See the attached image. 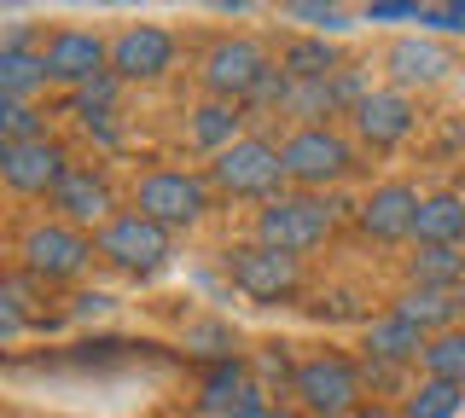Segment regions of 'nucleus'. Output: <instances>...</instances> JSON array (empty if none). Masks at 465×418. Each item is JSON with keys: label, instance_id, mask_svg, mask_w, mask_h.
Masks as SVG:
<instances>
[{"label": "nucleus", "instance_id": "f8f14e48", "mask_svg": "<svg viewBox=\"0 0 465 418\" xmlns=\"http://www.w3.org/2000/svg\"><path fill=\"white\" fill-rule=\"evenodd\" d=\"M53 215L70 221V227H82V233H99L111 215H123V198H116V186H111L105 169L76 163L64 180H58V192H53Z\"/></svg>", "mask_w": 465, "mask_h": 418}, {"label": "nucleus", "instance_id": "79ce46f5", "mask_svg": "<svg viewBox=\"0 0 465 418\" xmlns=\"http://www.w3.org/2000/svg\"><path fill=\"white\" fill-rule=\"evenodd\" d=\"M193 418H203V413H193Z\"/></svg>", "mask_w": 465, "mask_h": 418}, {"label": "nucleus", "instance_id": "c85d7f7f", "mask_svg": "<svg viewBox=\"0 0 465 418\" xmlns=\"http://www.w3.org/2000/svg\"><path fill=\"white\" fill-rule=\"evenodd\" d=\"M181 343L198 360H210V366H215V360H232V349H239V337H232L227 320H193V326L181 331Z\"/></svg>", "mask_w": 465, "mask_h": 418}, {"label": "nucleus", "instance_id": "ea45409f", "mask_svg": "<svg viewBox=\"0 0 465 418\" xmlns=\"http://www.w3.org/2000/svg\"><path fill=\"white\" fill-rule=\"evenodd\" d=\"M460 308H465V291H460Z\"/></svg>", "mask_w": 465, "mask_h": 418}, {"label": "nucleus", "instance_id": "e433bc0d", "mask_svg": "<svg viewBox=\"0 0 465 418\" xmlns=\"http://www.w3.org/2000/svg\"><path fill=\"white\" fill-rule=\"evenodd\" d=\"M448 12H454V18L465 24V0H448Z\"/></svg>", "mask_w": 465, "mask_h": 418}, {"label": "nucleus", "instance_id": "7c9ffc66", "mask_svg": "<svg viewBox=\"0 0 465 418\" xmlns=\"http://www.w3.org/2000/svg\"><path fill=\"white\" fill-rule=\"evenodd\" d=\"M123 88H128V82L123 76H116V70H105V76H94V82H87V88H76V93H70V117H99V111H116V99H123Z\"/></svg>", "mask_w": 465, "mask_h": 418}, {"label": "nucleus", "instance_id": "7ed1b4c3", "mask_svg": "<svg viewBox=\"0 0 465 418\" xmlns=\"http://www.w3.org/2000/svg\"><path fill=\"white\" fill-rule=\"evenodd\" d=\"M291 395H297V407L309 418H355L361 407H367V372H361V360L326 349V355L297 360Z\"/></svg>", "mask_w": 465, "mask_h": 418}, {"label": "nucleus", "instance_id": "39448f33", "mask_svg": "<svg viewBox=\"0 0 465 418\" xmlns=\"http://www.w3.org/2000/svg\"><path fill=\"white\" fill-rule=\"evenodd\" d=\"M94 256H99L94 233L58 221V215H53V221H29L24 233H18V273H29V279H41V285L82 279Z\"/></svg>", "mask_w": 465, "mask_h": 418}, {"label": "nucleus", "instance_id": "c9c22d12", "mask_svg": "<svg viewBox=\"0 0 465 418\" xmlns=\"http://www.w3.org/2000/svg\"><path fill=\"white\" fill-rule=\"evenodd\" d=\"M215 12H227V18H239V12H256V0H210Z\"/></svg>", "mask_w": 465, "mask_h": 418}, {"label": "nucleus", "instance_id": "f704fd0d", "mask_svg": "<svg viewBox=\"0 0 465 418\" xmlns=\"http://www.w3.org/2000/svg\"><path fill=\"white\" fill-rule=\"evenodd\" d=\"M355 418H401V407H390V401H367Z\"/></svg>", "mask_w": 465, "mask_h": 418}, {"label": "nucleus", "instance_id": "5701e85b", "mask_svg": "<svg viewBox=\"0 0 465 418\" xmlns=\"http://www.w3.org/2000/svg\"><path fill=\"white\" fill-rule=\"evenodd\" d=\"M251 389H256V384H251V366H244L239 355H232V360H215V366L203 372L198 413H203V418H222V413H232V407H239V401L251 395Z\"/></svg>", "mask_w": 465, "mask_h": 418}, {"label": "nucleus", "instance_id": "a878e982", "mask_svg": "<svg viewBox=\"0 0 465 418\" xmlns=\"http://www.w3.org/2000/svg\"><path fill=\"white\" fill-rule=\"evenodd\" d=\"M460 407H465V384L448 378H419L401 395V418H460Z\"/></svg>", "mask_w": 465, "mask_h": 418}, {"label": "nucleus", "instance_id": "423d86ee", "mask_svg": "<svg viewBox=\"0 0 465 418\" xmlns=\"http://www.w3.org/2000/svg\"><path fill=\"white\" fill-rule=\"evenodd\" d=\"M268 76H273V59H268V47L251 41V35H222V41H210L203 59H198L203 99H227V105H251Z\"/></svg>", "mask_w": 465, "mask_h": 418}, {"label": "nucleus", "instance_id": "f257e3e1", "mask_svg": "<svg viewBox=\"0 0 465 418\" xmlns=\"http://www.w3.org/2000/svg\"><path fill=\"white\" fill-rule=\"evenodd\" d=\"M343 209L349 204H338V198H326V192H297V186H291V192H280V198L262 204L256 238L280 244V250H291V256H309V250H320V244L338 233Z\"/></svg>", "mask_w": 465, "mask_h": 418}, {"label": "nucleus", "instance_id": "a19ab883", "mask_svg": "<svg viewBox=\"0 0 465 418\" xmlns=\"http://www.w3.org/2000/svg\"><path fill=\"white\" fill-rule=\"evenodd\" d=\"M6 6H18V0H6Z\"/></svg>", "mask_w": 465, "mask_h": 418}, {"label": "nucleus", "instance_id": "2eb2a0df", "mask_svg": "<svg viewBox=\"0 0 465 418\" xmlns=\"http://www.w3.org/2000/svg\"><path fill=\"white\" fill-rule=\"evenodd\" d=\"M41 53H47V70L58 88H87L94 76H105L111 70V41L99 30H76V24H64V30H53L41 41Z\"/></svg>", "mask_w": 465, "mask_h": 418}, {"label": "nucleus", "instance_id": "4be33fe9", "mask_svg": "<svg viewBox=\"0 0 465 418\" xmlns=\"http://www.w3.org/2000/svg\"><path fill=\"white\" fill-rule=\"evenodd\" d=\"M407 285L465 291V244H413V256H407Z\"/></svg>", "mask_w": 465, "mask_h": 418}, {"label": "nucleus", "instance_id": "6ab92c4d", "mask_svg": "<svg viewBox=\"0 0 465 418\" xmlns=\"http://www.w3.org/2000/svg\"><path fill=\"white\" fill-rule=\"evenodd\" d=\"M232 140H244V111L227 105V99H203V105L186 111V146L222 157Z\"/></svg>", "mask_w": 465, "mask_h": 418}, {"label": "nucleus", "instance_id": "4c0bfd02", "mask_svg": "<svg viewBox=\"0 0 465 418\" xmlns=\"http://www.w3.org/2000/svg\"><path fill=\"white\" fill-rule=\"evenodd\" d=\"M273 418H309V413H291V407H273Z\"/></svg>", "mask_w": 465, "mask_h": 418}, {"label": "nucleus", "instance_id": "9d476101", "mask_svg": "<svg viewBox=\"0 0 465 418\" xmlns=\"http://www.w3.org/2000/svg\"><path fill=\"white\" fill-rule=\"evenodd\" d=\"M70 146L64 140H12V146H0V180H6V192L18 198H53L58 180L70 175Z\"/></svg>", "mask_w": 465, "mask_h": 418}, {"label": "nucleus", "instance_id": "37998d69", "mask_svg": "<svg viewBox=\"0 0 465 418\" xmlns=\"http://www.w3.org/2000/svg\"><path fill=\"white\" fill-rule=\"evenodd\" d=\"M367 6H372V0H367Z\"/></svg>", "mask_w": 465, "mask_h": 418}, {"label": "nucleus", "instance_id": "393cba45", "mask_svg": "<svg viewBox=\"0 0 465 418\" xmlns=\"http://www.w3.org/2000/svg\"><path fill=\"white\" fill-rule=\"evenodd\" d=\"M280 70L291 82H320V76H331V70H343V53L331 47L326 35H291L280 47Z\"/></svg>", "mask_w": 465, "mask_h": 418}, {"label": "nucleus", "instance_id": "ddd939ff", "mask_svg": "<svg viewBox=\"0 0 465 418\" xmlns=\"http://www.w3.org/2000/svg\"><path fill=\"white\" fill-rule=\"evenodd\" d=\"M174 59H181V41L163 24H128L111 35V70L123 82H163Z\"/></svg>", "mask_w": 465, "mask_h": 418}, {"label": "nucleus", "instance_id": "a211bd4d", "mask_svg": "<svg viewBox=\"0 0 465 418\" xmlns=\"http://www.w3.org/2000/svg\"><path fill=\"white\" fill-rule=\"evenodd\" d=\"M430 331L413 326L407 314H378V320H367V360H390V366H419V355H425Z\"/></svg>", "mask_w": 465, "mask_h": 418}, {"label": "nucleus", "instance_id": "f03ea898", "mask_svg": "<svg viewBox=\"0 0 465 418\" xmlns=\"http://www.w3.org/2000/svg\"><path fill=\"white\" fill-rule=\"evenodd\" d=\"M210 186H215L222 198H256V204L280 198L285 186H291L280 140H268V134H244V140H232L222 157H210Z\"/></svg>", "mask_w": 465, "mask_h": 418}, {"label": "nucleus", "instance_id": "72a5a7b5", "mask_svg": "<svg viewBox=\"0 0 465 418\" xmlns=\"http://www.w3.org/2000/svg\"><path fill=\"white\" fill-rule=\"evenodd\" d=\"M361 372H367V384H378V389L401 384V366H390V360H361Z\"/></svg>", "mask_w": 465, "mask_h": 418}, {"label": "nucleus", "instance_id": "6e6552de", "mask_svg": "<svg viewBox=\"0 0 465 418\" xmlns=\"http://www.w3.org/2000/svg\"><path fill=\"white\" fill-rule=\"evenodd\" d=\"M94 244H99V262L134 273V279H140V273L169 267V256H174V233H169V227H157L152 215H140V209L111 215V221L94 233Z\"/></svg>", "mask_w": 465, "mask_h": 418}, {"label": "nucleus", "instance_id": "c756f323", "mask_svg": "<svg viewBox=\"0 0 465 418\" xmlns=\"http://www.w3.org/2000/svg\"><path fill=\"white\" fill-rule=\"evenodd\" d=\"M285 18L291 24H309L314 35H338V30H349V6L343 0H285Z\"/></svg>", "mask_w": 465, "mask_h": 418}, {"label": "nucleus", "instance_id": "0eeeda50", "mask_svg": "<svg viewBox=\"0 0 465 418\" xmlns=\"http://www.w3.org/2000/svg\"><path fill=\"white\" fill-rule=\"evenodd\" d=\"M210 198H215L210 175H193V169H145L134 180L128 209L152 215L157 227H169V233H186V227H198L203 215H210Z\"/></svg>", "mask_w": 465, "mask_h": 418}, {"label": "nucleus", "instance_id": "9b49d317", "mask_svg": "<svg viewBox=\"0 0 465 418\" xmlns=\"http://www.w3.org/2000/svg\"><path fill=\"white\" fill-rule=\"evenodd\" d=\"M349 128H355L361 146L396 151L401 140H413V128H419V99L407 88H390V82L384 88H367V99L349 111Z\"/></svg>", "mask_w": 465, "mask_h": 418}, {"label": "nucleus", "instance_id": "412c9836", "mask_svg": "<svg viewBox=\"0 0 465 418\" xmlns=\"http://www.w3.org/2000/svg\"><path fill=\"white\" fill-rule=\"evenodd\" d=\"M58 88L41 47H0V99H41Z\"/></svg>", "mask_w": 465, "mask_h": 418}, {"label": "nucleus", "instance_id": "cd10ccee", "mask_svg": "<svg viewBox=\"0 0 465 418\" xmlns=\"http://www.w3.org/2000/svg\"><path fill=\"white\" fill-rule=\"evenodd\" d=\"M47 105H35V99H0V146H12V140H47Z\"/></svg>", "mask_w": 465, "mask_h": 418}, {"label": "nucleus", "instance_id": "bb28decb", "mask_svg": "<svg viewBox=\"0 0 465 418\" xmlns=\"http://www.w3.org/2000/svg\"><path fill=\"white\" fill-rule=\"evenodd\" d=\"M419 366H425V378H448V384H465V331H436L425 343V355H419Z\"/></svg>", "mask_w": 465, "mask_h": 418}, {"label": "nucleus", "instance_id": "2f4dec72", "mask_svg": "<svg viewBox=\"0 0 465 418\" xmlns=\"http://www.w3.org/2000/svg\"><path fill=\"white\" fill-rule=\"evenodd\" d=\"M425 0H372V6H367V24H396V18H419V24H425Z\"/></svg>", "mask_w": 465, "mask_h": 418}, {"label": "nucleus", "instance_id": "1a4fd4ad", "mask_svg": "<svg viewBox=\"0 0 465 418\" xmlns=\"http://www.w3.org/2000/svg\"><path fill=\"white\" fill-rule=\"evenodd\" d=\"M227 279L232 291H244L251 302H291L302 291V256L280 250V244H232L227 250Z\"/></svg>", "mask_w": 465, "mask_h": 418}, {"label": "nucleus", "instance_id": "20e7f679", "mask_svg": "<svg viewBox=\"0 0 465 418\" xmlns=\"http://www.w3.org/2000/svg\"><path fill=\"white\" fill-rule=\"evenodd\" d=\"M285 151V175L297 192H331L338 180L355 175V140L331 122H314V128H291L280 140Z\"/></svg>", "mask_w": 465, "mask_h": 418}, {"label": "nucleus", "instance_id": "aec40b11", "mask_svg": "<svg viewBox=\"0 0 465 418\" xmlns=\"http://www.w3.org/2000/svg\"><path fill=\"white\" fill-rule=\"evenodd\" d=\"M413 244H465V192H425L419 198Z\"/></svg>", "mask_w": 465, "mask_h": 418}, {"label": "nucleus", "instance_id": "473e14b6", "mask_svg": "<svg viewBox=\"0 0 465 418\" xmlns=\"http://www.w3.org/2000/svg\"><path fill=\"white\" fill-rule=\"evenodd\" d=\"M222 418H273V407H268V389H251V395H244L239 401V407H232V413H222Z\"/></svg>", "mask_w": 465, "mask_h": 418}, {"label": "nucleus", "instance_id": "c03bdc74", "mask_svg": "<svg viewBox=\"0 0 465 418\" xmlns=\"http://www.w3.org/2000/svg\"><path fill=\"white\" fill-rule=\"evenodd\" d=\"M460 192H465V186H460Z\"/></svg>", "mask_w": 465, "mask_h": 418}, {"label": "nucleus", "instance_id": "4468645a", "mask_svg": "<svg viewBox=\"0 0 465 418\" xmlns=\"http://www.w3.org/2000/svg\"><path fill=\"white\" fill-rule=\"evenodd\" d=\"M367 99V82H361V70H331V76L320 82H291L285 93V117L297 128H314V122H331V117H349V111Z\"/></svg>", "mask_w": 465, "mask_h": 418}, {"label": "nucleus", "instance_id": "58836bf2", "mask_svg": "<svg viewBox=\"0 0 465 418\" xmlns=\"http://www.w3.org/2000/svg\"><path fill=\"white\" fill-rule=\"evenodd\" d=\"M105 6H140V0H105Z\"/></svg>", "mask_w": 465, "mask_h": 418}, {"label": "nucleus", "instance_id": "b1692460", "mask_svg": "<svg viewBox=\"0 0 465 418\" xmlns=\"http://www.w3.org/2000/svg\"><path fill=\"white\" fill-rule=\"evenodd\" d=\"M390 308L407 314L413 326H425L430 337H436V331H454V320L465 314V308H460V291H436V285H407V291L390 302Z\"/></svg>", "mask_w": 465, "mask_h": 418}, {"label": "nucleus", "instance_id": "f3484780", "mask_svg": "<svg viewBox=\"0 0 465 418\" xmlns=\"http://www.w3.org/2000/svg\"><path fill=\"white\" fill-rule=\"evenodd\" d=\"M384 70H390V88H436V82L454 76V47H442L436 35H396L384 47Z\"/></svg>", "mask_w": 465, "mask_h": 418}, {"label": "nucleus", "instance_id": "dca6fc26", "mask_svg": "<svg viewBox=\"0 0 465 418\" xmlns=\"http://www.w3.org/2000/svg\"><path fill=\"white\" fill-rule=\"evenodd\" d=\"M419 186H407V180H378L367 198L355 204V227L367 238L378 244H401V238H413V215H419Z\"/></svg>", "mask_w": 465, "mask_h": 418}]
</instances>
